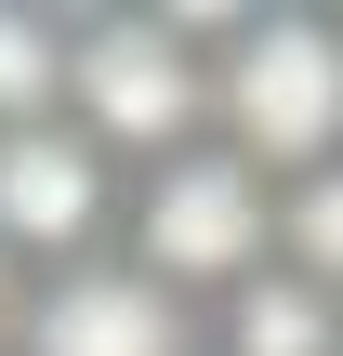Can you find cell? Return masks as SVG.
<instances>
[{
    "label": "cell",
    "mask_w": 343,
    "mask_h": 356,
    "mask_svg": "<svg viewBox=\"0 0 343 356\" xmlns=\"http://www.w3.org/2000/svg\"><path fill=\"white\" fill-rule=\"evenodd\" d=\"M13 317H26V264L0 251V356H13Z\"/></svg>",
    "instance_id": "9c48e42d"
},
{
    "label": "cell",
    "mask_w": 343,
    "mask_h": 356,
    "mask_svg": "<svg viewBox=\"0 0 343 356\" xmlns=\"http://www.w3.org/2000/svg\"><path fill=\"white\" fill-rule=\"evenodd\" d=\"M212 356H343V291L264 264V277H238L212 304Z\"/></svg>",
    "instance_id": "8992f818"
},
{
    "label": "cell",
    "mask_w": 343,
    "mask_h": 356,
    "mask_svg": "<svg viewBox=\"0 0 343 356\" xmlns=\"http://www.w3.org/2000/svg\"><path fill=\"white\" fill-rule=\"evenodd\" d=\"M212 145L251 159L264 185H304L343 159V13L264 0L212 13Z\"/></svg>",
    "instance_id": "6da1fadb"
},
{
    "label": "cell",
    "mask_w": 343,
    "mask_h": 356,
    "mask_svg": "<svg viewBox=\"0 0 343 356\" xmlns=\"http://www.w3.org/2000/svg\"><path fill=\"white\" fill-rule=\"evenodd\" d=\"M119 211H132V172H119L79 119L0 132V251H13L26 277H66V264L119 251Z\"/></svg>",
    "instance_id": "277c9868"
},
{
    "label": "cell",
    "mask_w": 343,
    "mask_h": 356,
    "mask_svg": "<svg viewBox=\"0 0 343 356\" xmlns=\"http://www.w3.org/2000/svg\"><path fill=\"white\" fill-rule=\"evenodd\" d=\"M278 264L317 277V291H343V159L304 172V185H278Z\"/></svg>",
    "instance_id": "ba28073f"
},
{
    "label": "cell",
    "mask_w": 343,
    "mask_h": 356,
    "mask_svg": "<svg viewBox=\"0 0 343 356\" xmlns=\"http://www.w3.org/2000/svg\"><path fill=\"white\" fill-rule=\"evenodd\" d=\"M66 119L119 172H159L185 145H212V13H79Z\"/></svg>",
    "instance_id": "7a4b0ae2"
},
{
    "label": "cell",
    "mask_w": 343,
    "mask_h": 356,
    "mask_svg": "<svg viewBox=\"0 0 343 356\" xmlns=\"http://www.w3.org/2000/svg\"><path fill=\"white\" fill-rule=\"evenodd\" d=\"M66 66H79V13L0 0V132H40V119H66Z\"/></svg>",
    "instance_id": "52a82bcc"
},
{
    "label": "cell",
    "mask_w": 343,
    "mask_h": 356,
    "mask_svg": "<svg viewBox=\"0 0 343 356\" xmlns=\"http://www.w3.org/2000/svg\"><path fill=\"white\" fill-rule=\"evenodd\" d=\"M13 356H212V317L185 291H159L132 251H93L66 277H26Z\"/></svg>",
    "instance_id": "5b68a950"
},
{
    "label": "cell",
    "mask_w": 343,
    "mask_h": 356,
    "mask_svg": "<svg viewBox=\"0 0 343 356\" xmlns=\"http://www.w3.org/2000/svg\"><path fill=\"white\" fill-rule=\"evenodd\" d=\"M119 251H132L159 291H185V304L212 317L238 277H264V264H278V185H264L251 159H225V145H185V159L132 172Z\"/></svg>",
    "instance_id": "3957f363"
}]
</instances>
